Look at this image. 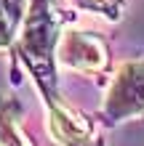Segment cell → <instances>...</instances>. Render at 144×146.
I'll return each mask as SVG.
<instances>
[{
  "instance_id": "1",
  "label": "cell",
  "mask_w": 144,
  "mask_h": 146,
  "mask_svg": "<svg viewBox=\"0 0 144 146\" xmlns=\"http://www.w3.org/2000/svg\"><path fill=\"white\" fill-rule=\"evenodd\" d=\"M59 37L62 35H59V16L54 11V0H29L19 42H16V56H21L27 69L32 72L43 101L59 96L54 69Z\"/></svg>"
},
{
  "instance_id": "2",
  "label": "cell",
  "mask_w": 144,
  "mask_h": 146,
  "mask_svg": "<svg viewBox=\"0 0 144 146\" xmlns=\"http://www.w3.org/2000/svg\"><path fill=\"white\" fill-rule=\"evenodd\" d=\"M99 114L107 125L144 114V58L123 61L117 66Z\"/></svg>"
},
{
  "instance_id": "3",
  "label": "cell",
  "mask_w": 144,
  "mask_h": 146,
  "mask_svg": "<svg viewBox=\"0 0 144 146\" xmlns=\"http://www.w3.org/2000/svg\"><path fill=\"white\" fill-rule=\"evenodd\" d=\"M56 56L64 66H70L75 72H86V74H99L109 64L104 40L96 35H88V32H78V29L62 32Z\"/></svg>"
},
{
  "instance_id": "4",
  "label": "cell",
  "mask_w": 144,
  "mask_h": 146,
  "mask_svg": "<svg viewBox=\"0 0 144 146\" xmlns=\"http://www.w3.org/2000/svg\"><path fill=\"white\" fill-rule=\"evenodd\" d=\"M48 111V130L62 146H104L94 127L75 106H70L62 96L46 98Z\"/></svg>"
},
{
  "instance_id": "5",
  "label": "cell",
  "mask_w": 144,
  "mask_h": 146,
  "mask_svg": "<svg viewBox=\"0 0 144 146\" xmlns=\"http://www.w3.org/2000/svg\"><path fill=\"white\" fill-rule=\"evenodd\" d=\"M19 114L21 109L16 98L0 93V146H32V141L21 130Z\"/></svg>"
},
{
  "instance_id": "6",
  "label": "cell",
  "mask_w": 144,
  "mask_h": 146,
  "mask_svg": "<svg viewBox=\"0 0 144 146\" xmlns=\"http://www.w3.org/2000/svg\"><path fill=\"white\" fill-rule=\"evenodd\" d=\"M27 0H0V50L13 42L16 29L27 16Z\"/></svg>"
},
{
  "instance_id": "7",
  "label": "cell",
  "mask_w": 144,
  "mask_h": 146,
  "mask_svg": "<svg viewBox=\"0 0 144 146\" xmlns=\"http://www.w3.org/2000/svg\"><path fill=\"white\" fill-rule=\"evenodd\" d=\"M72 3L78 8H83V11H94V13H101L109 21H117L123 16L125 0H72Z\"/></svg>"
}]
</instances>
